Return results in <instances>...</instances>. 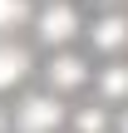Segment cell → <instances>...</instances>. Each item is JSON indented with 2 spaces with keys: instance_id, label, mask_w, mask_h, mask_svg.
I'll list each match as a JSON object with an SVG mask.
<instances>
[{
  "instance_id": "8992f818",
  "label": "cell",
  "mask_w": 128,
  "mask_h": 133,
  "mask_svg": "<svg viewBox=\"0 0 128 133\" xmlns=\"http://www.w3.org/2000/svg\"><path fill=\"white\" fill-rule=\"evenodd\" d=\"M99 99L104 104H128V64H104L99 69Z\"/></svg>"
},
{
  "instance_id": "9c48e42d",
  "label": "cell",
  "mask_w": 128,
  "mask_h": 133,
  "mask_svg": "<svg viewBox=\"0 0 128 133\" xmlns=\"http://www.w3.org/2000/svg\"><path fill=\"white\" fill-rule=\"evenodd\" d=\"M118 133H128V109H123V118H118Z\"/></svg>"
},
{
  "instance_id": "7a4b0ae2",
  "label": "cell",
  "mask_w": 128,
  "mask_h": 133,
  "mask_svg": "<svg viewBox=\"0 0 128 133\" xmlns=\"http://www.w3.org/2000/svg\"><path fill=\"white\" fill-rule=\"evenodd\" d=\"M35 30H39V39H44L49 49H64V44L84 30V20H79V10H74L69 0H49V5L39 10V25H35Z\"/></svg>"
},
{
  "instance_id": "3957f363",
  "label": "cell",
  "mask_w": 128,
  "mask_h": 133,
  "mask_svg": "<svg viewBox=\"0 0 128 133\" xmlns=\"http://www.w3.org/2000/svg\"><path fill=\"white\" fill-rule=\"evenodd\" d=\"M44 79H49V89H54V94H74V89H84V84H89V64H84L79 54L59 49V54L44 64Z\"/></svg>"
},
{
  "instance_id": "8fae6325",
  "label": "cell",
  "mask_w": 128,
  "mask_h": 133,
  "mask_svg": "<svg viewBox=\"0 0 128 133\" xmlns=\"http://www.w3.org/2000/svg\"><path fill=\"white\" fill-rule=\"evenodd\" d=\"M99 5H113V0H99Z\"/></svg>"
},
{
  "instance_id": "6da1fadb",
  "label": "cell",
  "mask_w": 128,
  "mask_h": 133,
  "mask_svg": "<svg viewBox=\"0 0 128 133\" xmlns=\"http://www.w3.org/2000/svg\"><path fill=\"white\" fill-rule=\"evenodd\" d=\"M15 133H54L64 123V104L54 99V89L49 94H25L20 104H15Z\"/></svg>"
},
{
  "instance_id": "30bf717a",
  "label": "cell",
  "mask_w": 128,
  "mask_h": 133,
  "mask_svg": "<svg viewBox=\"0 0 128 133\" xmlns=\"http://www.w3.org/2000/svg\"><path fill=\"white\" fill-rule=\"evenodd\" d=\"M0 133H5V114H0Z\"/></svg>"
},
{
  "instance_id": "52a82bcc",
  "label": "cell",
  "mask_w": 128,
  "mask_h": 133,
  "mask_svg": "<svg viewBox=\"0 0 128 133\" xmlns=\"http://www.w3.org/2000/svg\"><path fill=\"white\" fill-rule=\"evenodd\" d=\"M74 128L79 133H109V109H104V99L89 104V109H79V114H74Z\"/></svg>"
},
{
  "instance_id": "277c9868",
  "label": "cell",
  "mask_w": 128,
  "mask_h": 133,
  "mask_svg": "<svg viewBox=\"0 0 128 133\" xmlns=\"http://www.w3.org/2000/svg\"><path fill=\"white\" fill-rule=\"evenodd\" d=\"M89 44H94L99 54H118L128 44V20L123 15H99V20L89 25Z\"/></svg>"
},
{
  "instance_id": "5b68a950",
  "label": "cell",
  "mask_w": 128,
  "mask_h": 133,
  "mask_svg": "<svg viewBox=\"0 0 128 133\" xmlns=\"http://www.w3.org/2000/svg\"><path fill=\"white\" fill-rule=\"evenodd\" d=\"M30 69H35V59H30L25 44H0V94L15 89V84H25Z\"/></svg>"
},
{
  "instance_id": "ba28073f",
  "label": "cell",
  "mask_w": 128,
  "mask_h": 133,
  "mask_svg": "<svg viewBox=\"0 0 128 133\" xmlns=\"http://www.w3.org/2000/svg\"><path fill=\"white\" fill-rule=\"evenodd\" d=\"M30 20V0H0V35Z\"/></svg>"
}]
</instances>
